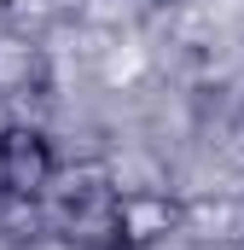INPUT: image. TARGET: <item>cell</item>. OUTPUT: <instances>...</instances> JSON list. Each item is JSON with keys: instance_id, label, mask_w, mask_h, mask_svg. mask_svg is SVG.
<instances>
[{"instance_id": "obj_1", "label": "cell", "mask_w": 244, "mask_h": 250, "mask_svg": "<svg viewBox=\"0 0 244 250\" xmlns=\"http://www.w3.org/2000/svg\"><path fill=\"white\" fill-rule=\"evenodd\" d=\"M59 146L41 123L0 128V209H29L59 187Z\"/></svg>"}, {"instance_id": "obj_2", "label": "cell", "mask_w": 244, "mask_h": 250, "mask_svg": "<svg viewBox=\"0 0 244 250\" xmlns=\"http://www.w3.org/2000/svg\"><path fill=\"white\" fill-rule=\"evenodd\" d=\"M186 227V198L157 187H122L117 192V233H111V250H151L163 245L169 233Z\"/></svg>"}, {"instance_id": "obj_3", "label": "cell", "mask_w": 244, "mask_h": 250, "mask_svg": "<svg viewBox=\"0 0 244 250\" xmlns=\"http://www.w3.org/2000/svg\"><path fill=\"white\" fill-rule=\"evenodd\" d=\"M157 6H175V0H157Z\"/></svg>"}]
</instances>
